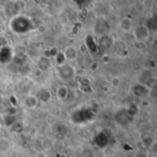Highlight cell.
Listing matches in <instances>:
<instances>
[{
	"label": "cell",
	"mask_w": 157,
	"mask_h": 157,
	"mask_svg": "<svg viewBox=\"0 0 157 157\" xmlns=\"http://www.w3.org/2000/svg\"><path fill=\"white\" fill-rule=\"evenodd\" d=\"M10 148H11V144L7 139L6 138L0 139V154L7 153L10 150Z\"/></svg>",
	"instance_id": "obj_1"
}]
</instances>
